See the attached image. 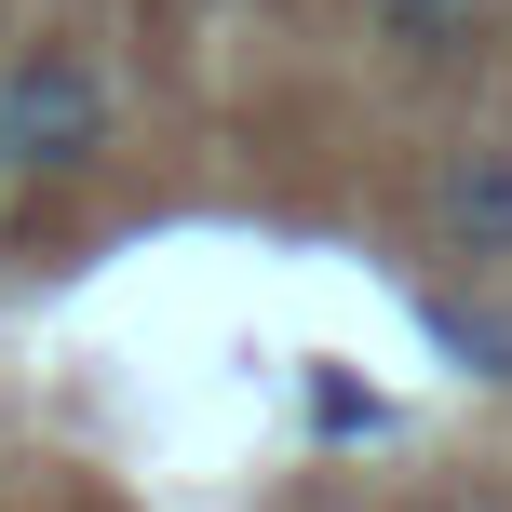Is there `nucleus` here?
I'll return each instance as SVG.
<instances>
[{
    "label": "nucleus",
    "instance_id": "4",
    "mask_svg": "<svg viewBox=\"0 0 512 512\" xmlns=\"http://www.w3.org/2000/svg\"><path fill=\"white\" fill-rule=\"evenodd\" d=\"M0 189H14V135H0Z\"/></svg>",
    "mask_w": 512,
    "mask_h": 512
},
{
    "label": "nucleus",
    "instance_id": "2",
    "mask_svg": "<svg viewBox=\"0 0 512 512\" xmlns=\"http://www.w3.org/2000/svg\"><path fill=\"white\" fill-rule=\"evenodd\" d=\"M432 243L459 256V270H512V135H459V149L432 162Z\"/></svg>",
    "mask_w": 512,
    "mask_h": 512
},
{
    "label": "nucleus",
    "instance_id": "3",
    "mask_svg": "<svg viewBox=\"0 0 512 512\" xmlns=\"http://www.w3.org/2000/svg\"><path fill=\"white\" fill-rule=\"evenodd\" d=\"M364 27H378L405 68H472V54L499 41V0H364Z\"/></svg>",
    "mask_w": 512,
    "mask_h": 512
},
{
    "label": "nucleus",
    "instance_id": "1",
    "mask_svg": "<svg viewBox=\"0 0 512 512\" xmlns=\"http://www.w3.org/2000/svg\"><path fill=\"white\" fill-rule=\"evenodd\" d=\"M0 135H14V189H81L122 135V81L95 41H14L0 54Z\"/></svg>",
    "mask_w": 512,
    "mask_h": 512
}]
</instances>
